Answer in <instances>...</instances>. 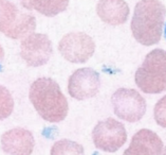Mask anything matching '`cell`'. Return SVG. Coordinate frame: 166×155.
Returning a JSON list of instances; mask_svg holds the SVG:
<instances>
[{
    "mask_svg": "<svg viewBox=\"0 0 166 155\" xmlns=\"http://www.w3.org/2000/svg\"><path fill=\"white\" fill-rule=\"evenodd\" d=\"M30 101L42 119L57 123L68 115L69 104L60 87L50 78H39L34 81L29 92Z\"/></svg>",
    "mask_w": 166,
    "mask_h": 155,
    "instance_id": "obj_1",
    "label": "cell"
},
{
    "mask_svg": "<svg viewBox=\"0 0 166 155\" xmlns=\"http://www.w3.org/2000/svg\"><path fill=\"white\" fill-rule=\"evenodd\" d=\"M166 9L160 0H140L131 19L133 37L144 46L160 42L164 27Z\"/></svg>",
    "mask_w": 166,
    "mask_h": 155,
    "instance_id": "obj_2",
    "label": "cell"
},
{
    "mask_svg": "<svg viewBox=\"0 0 166 155\" xmlns=\"http://www.w3.org/2000/svg\"><path fill=\"white\" fill-rule=\"evenodd\" d=\"M134 81L145 94H160L166 90V51H150L138 68Z\"/></svg>",
    "mask_w": 166,
    "mask_h": 155,
    "instance_id": "obj_3",
    "label": "cell"
},
{
    "mask_svg": "<svg viewBox=\"0 0 166 155\" xmlns=\"http://www.w3.org/2000/svg\"><path fill=\"white\" fill-rule=\"evenodd\" d=\"M36 29L35 17L21 13L14 3L0 0V32L10 38L18 39L34 33Z\"/></svg>",
    "mask_w": 166,
    "mask_h": 155,
    "instance_id": "obj_4",
    "label": "cell"
},
{
    "mask_svg": "<svg viewBox=\"0 0 166 155\" xmlns=\"http://www.w3.org/2000/svg\"><path fill=\"white\" fill-rule=\"evenodd\" d=\"M116 116L128 122H138L146 112V101L140 92L131 88H119L111 97Z\"/></svg>",
    "mask_w": 166,
    "mask_h": 155,
    "instance_id": "obj_5",
    "label": "cell"
},
{
    "mask_svg": "<svg viewBox=\"0 0 166 155\" xmlns=\"http://www.w3.org/2000/svg\"><path fill=\"white\" fill-rule=\"evenodd\" d=\"M92 139L95 148L104 152H116L127 140V133L122 122L107 118L97 122L92 131Z\"/></svg>",
    "mask_w": 166,
    "mask_h": 155,
    "instance_id": "obj_6",
    "label": "cell"
},
{
    "mask_svg": "<svg viewBox=\"0 0 166 155\" xmlns=\"http://www.w3.org/2000/svg\"><path fill=\"white\" fill-rule=\"evenodd\" d=\"M64 58L71 63H85L93 55L95 44L91 36L84 32H72L65 35L58 44Z\"/></svg>",
    "mask_w": 166,
    "mask_h": 155,
    "instance_id": "obj_7",
    "label": "cell"
},
{
    "mask_svg": "<svg viewBox=\"0 0 166 155\" xmlns=\"http://www.w3.org/2000/svg\"><path fill=\"white\" fill-rule=\"evenodd\" d=\"M53 52L52 43L46 34L32 33L25 36L20 45V55L28 66H44Z\"/></svg>",
    "mask_w": 166,
    "mask_h": 155,
    "instance_id": "obj_8",
    "label": "cell"
},
{
    "mask_svg": "<svg viewBox=\"0 0 166 155\" xmlns=\"http://www.w3.org/2000/svg\"><path fill=\"white\" fill-rule=\"evenodd\" d=\"M101 87L100 75L91 68H80L75 70L68 82V92L73 99H90L96 96Z\"/></svg>",
    "mask_w": 166,
    "mask_h": 155,
    "instance_id": "obj_9",
    "label": "cell"
},
{
    "mask_svg": "<svg viewBox=\"0 0 166 155\" xmlns=\"http://www.w3.org/2000/svg\"><path fill=\"white\" fill-rule=\"evenodd\" d=\"M35 147V139L30 131L16 127L6 131L1 136V148L10 155H31Z\"/></svg>",
    "mask_w": 166,
    "mask_h": 155,
    "instance_id": "obj_10",
    "label": "cell"
},
{
    "mask_svg": "<svg viewBox=\"0 0 166 155\" xmlns=\"http://www.w3.org/2000/svg\"><path fill=\"white\" fill-rule=\"evenodd\" d=\"M163 142L155 132L143 129L131 138L130 146L123 155H162Z\"/></svg>",
    "mask_w": 166,
    "mask_h": 155,
    "instance_id": "obj_11",
    "label": "cell"
},
{
    "mask_svg": "<svg viewBox=\"0 0 166 155\" xmlns=\"http://www.w3.org/2000/svg\"><path fill=\"white\" fill-rule=\"evenodd\" d=\"M96 13L101 19L110 26H120L127 21L129 6L124 0H100Z\"/></svg>",
    "mask_w": 166,
    "mask_h": 155,
    "instance_id": "obj_12",
    "label": "cell"
},
{
    "mask_svg": "<svg viewBox=\"0 0 166 155\" xmlns=\"http://www.w3.org/2000/svg\"><path fill=\"white\" fill-rule=\"evenodd\" d=\"M27 10H34L47 17H53L67 10L69 0H20Z\"/></svg>",
    "mask_w": 166,
    "mask_h": 155,
    "instance_id": "obj_13",
    "label": "cell"
},
{
    "mask_svg": "<svg viewBox=\"0 0 166 155\" xmlns=\"http://www.w3.org/2000/svg\"><path fill=\"white\" fill-rule=\"evenodd\" d=\"M51 155H85V151L82 144L69 139H61L52 146Z\"/></svg>",
    "mask_w": 166,
    "mask_h": 155,
    "instance_id": "obj_14",
    "label": "cell"
},
{
    "mask_svg": "<svg viewBox=\"0 0 166 155\" xmlns=\"http://www.w3.org/2000/svg\"><path fill=\"white\" fill-rule=\"evenodd\" d=\"M14 109V100L8 88L0 84V120L10 117Z\"/></svg>",
    "mask_w": 166,
    "mask_h": 155,
    "instance_id": "obj_15",
    "label": "cell"
},
{
    "mask_svg": "<svg viewBox=\"0 0 166 155\" xmlns=\"http://www.w3.org/2000/svg\"><path fill=\"white\" fill-rule=\"evenodd\" d=\"M153 116L157 124L166 129V96L161 98L155 105Z\"/></svg>",
    "mask_w": 166,
    "mask_h": 155,
    "instance_id": "obj_16",
    "label": "cell"
},
{
    "mask_svg": "<svg viewBox=\"0 0 166 155\" xmlns=\"http://www.w3.org/2000/svg\"><path fill=\"white\" fill-rule=\"evenodd\" d=\"M3 60H4V51H3V48L1 47V45H0V71L2 70Z\"/></svg>",
    "mask_w": 166,
    "mask_h": 155,
    "instance_id": "obj_17",
    "label": "cell"
},
{
    "mask_svg": "<svg viewBox=\"0 0 166 155\" xmlns=\"http://www.w3.org/2000/svg\"><path fill=\"white\" fill-rule=\"evenodd\" d=\"M162 155H166V147H165V149H163V153H162Z\"/></svg>",
    "mask_w": 166,
    "mask_h": 155,
    "instance_id": "obj_18",
    "label": "cell"
},
{
    "mask_svg": "<svg viewBox=\"0 0 166 155\" xmlns=\"http://www.w3.org/2000/svg\"><path fill=\"white\" fill-rule=\"evenodd\" d=\"M165 36H166V27H165Z\"/></svg>",
    "mask_w": 166,
    "mask_h": 155,
    "instance_id": "obj_19",
    "label": "cell"
}]
</instances>
